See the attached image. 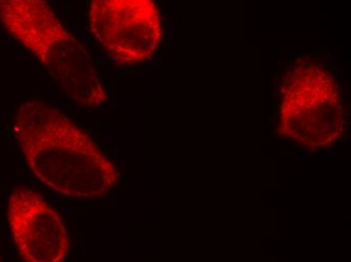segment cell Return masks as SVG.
Instances as JSON below:
<instances>
[{
    "label": "cell",
    "mask_w": 351,
    "mask_h": 262,
    "mask_svg": "<svg viewBox=\"0 0 351 262\" xmlns=\"http://www.w3.org/2000/svg\"><path fill=\"white\" fill-rule=\"evenodd\" d=\"M8 221L19 257L27 262H60L70 250L67 228L61 215L29 187L10 194Z\"/></svg>",
    "instance_id": "obj_5"
},
{
    "label": "cell",
    "mask_w": 351,
    "mask_h": 262,
    "mask_svg": "<svg viewBox=\"0 0 351 262\" xmlns=\"http://www.w3.org/2000/svg\"><path fill=\"white\" fill-rule=\"evenodd\" d=\"M346 131L341 86L326 66L300 60L282 83L278 133L309 151L337 146Z\"/></svg>",
    "instance_id": "obj_3"
},
{
    "label": "cell",
    "mask_w": 351,
    "mask_h": 262,
    "mask_svg": "<svg viewBox=\"0 0 351 262\" xmlns=\"http://www.w3.org/2000/svg\"><path fill=\"white\" fill-rule=\"evenodd\" d=\"M0 21L40 62L71 101L88 108L108 99L87 49L66 29L48 0H0Z\"/></svg>",
    "instance_id": "obj_2"
},
{
    "label": "cell",
    "mask_w": 351,
    "mask_h": 262,
    "mask_svg": "<svg viewBox=\"0 0 351 262\" xmlns=\"http://www.w3.org/2000/svg\"><path fill=\"white\" fill-rule=\"evenodd\" d=\"M14 129L27 166L47 187L70 198H101L119 179V170L89 134L46 102L19 108Z\"/></svg>",
    "instance_id": "obj_1"
},
{
    "label": "cell",
    "mask_w": 351,
    "mask_h": 262,
    "mask_svg": "<svg viewBox=\"0 0 351 262\" xmlns=\"http://www.w3.org/2000/svg\"><path fill=\"white\" fill-rule=\"evenodd\" d=\"M87 23L96 42L121 65L152 59L162 42V21L154 0H90Z\"/></svg>",
    "instance_id": "obj_4"
}]
</instances>
